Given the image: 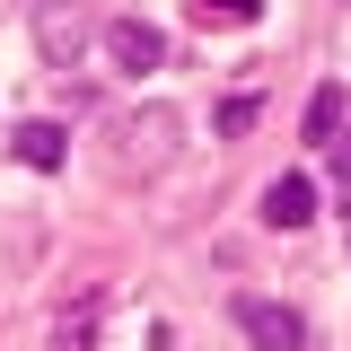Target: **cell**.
Wrapping results in <instances>:
<instances>
[{
    "label": "cell",
    "instance_id": "cell-5",
    "mask_svg": "<svg viewBox=\"0 0 351 351\" xmlns=\"http://www.w3.org/2000/svg\"><path fill=\"white\" fill-rule=\"evenodd\" d=\"M263 219H272V228H307V219H316V184H307V176H272V184H263Z\"/></svg>",
    "mask_w": 351,
    "mask_h": 351
},
{
    "label": "cell",
    "instance_id": "cell-3",
    "mask_svg": "<svg viewBox=\"0 0 351 351\" xmlns=\"http://www.w3.org/2000/svg\"><path fill=\"white\" fill-rule=\"evenodd\" d=\"M228 316H237V334H246L255 351H307V316H299V307H281V299L237 290V299H228Z\"/></svg>",
    "mask_w": 351,
    "mask_h": 351
},
{
    "label": "cell",
    "instance_id": "cell-1",
    "mask_svg": "<svg viewBox=\"0 0 351 351\" xmlns=\"http://www.w3.org/2000/svg\"><path fill=\"white\" fill-rule=\"evenodd\" d=\"M176 106H141V114H123V123H114V167L123 176H158L176 158Z\"/></svg>",
    "mask_w": 351,
    "mask_h": 351
},
{
    "label": "cell",
    "instance_id": "cell-10",
    "mask_svg": "<svg viewBox=\"0 0 351 351\" xmlns=\"http://www.w3.org/2000/svg\"><path fill=\"white\" fill-rule=\"evenodd\" d=\"M255 114H263V97H228V106H219V141H237V132H255Z\"/></svg>",
    "mask_w": 351,
    "mask_h": 351
},
{
    "label": "cell",
    "instance_id": "cell-9",
    "mask_svg": "<svg viewBox=\"0 0 351 351\" xmlns=\"http://www.w3.org/2000/svg\"><path fill=\"white\" fill-rule=\"evenodd\" d=\"M193 18H202V27H255L263 0H193Z\"/></svg>",
    "mask_w": 351,
    "mask_h": 351
},
{
    "label": "cell",
    "instance_id": "cell-11",
    "mask_svg": "<svg viewBox=\"0 0 351 351\" xmlns=\"http://www.w3.org/2000/svg\"><path fill=\"white\" fill-rule=\"evenodd\" d=\"M325 167H334V202H343V211H351V141H343V132L325 141Z\"/></svg>",
    "mask_w": 351,
    "mask_h": 351
},
{
    "label": "cell",
    "instance_id": "cell-6",
    "mask_svg": "<svg viewBox=\"0 0 351 351\" xmlns=\"http://www.w3.org/2000/svg\"><path fill=\"white\" fill-rule=\"evenodd\" d=\"M9 149H18V167H44V176H53L62 158H71V132H62V123H18Z\"/></svg>",
    "mask_w": 351,
    "mask_h": 351
},
{
    "label": "cell",
    "instance_id": "cell-4",
    "mask_svg": "<svg viewBox=\"0 0 351 351\" xmlns=\"http://www.w3.org/2000/svg\"><path fill=\"white\" fill-rule=\"evenodd\" d=\"M106 53H114V71H158V62H167V36H158L149 18H114V27H106Z\"/></svg>",
    "mask_w": 351,
    "mask_h": 351
},
{
    "label": "cell",
    "instance_id": "cell-8",
    "mask_svg": "<svg viewBox=\"0 0 351 351\" xmlns=\"http://www.w3.org/2000/svg\"><path fill=\"white\" fill-rule=\"evenodd\" d=\"M343 106H351V97H343V88H334V80H325V88H316V97H307V141H316V149H325V141L343 132Z\"/></svg>",
    "mask_w": 351,
    "mask_h": 351
},
{
    "label": "cell",
    "instance_id": "cell-7",
    "mask_svg": "<svg viewBox=\"0 0 351 351\" xmlns=\"http://www.w3.org/2000/svg\"><path fill=\"white\" fill-rule=\"evenodd\" d=\"M97 307H106L97 290H88L80 307H62V316H53V351H97Z\"/></svg>",
    "mask_w": 351,
    "mask_h": 351
},
{
    "label": "cell",
    "instance_id": "cell-2",
    "mask_svg": "<svg viewBox=\"0 0 351 351\" xmlns=\"http://www.w3.org/2000/svg\"><path fill=\"white\" fill-rule=\"evenodd\" d=\"M88 36H97V9L88 0H36V53L53 71H80Z\"/></svg>",
    "mask_w": 351,
    "mask_h": 351
}]
</instances>
